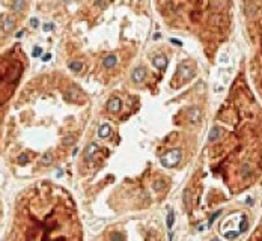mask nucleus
<instances>
[{"label": "nucleus", "mask_w": 262, "mask_h": 241, "mask_svg": "<svg viewBox=\"0 0 262 241\" xmlns=\"http://www.w3.org/2000/svg\"><path fill=\"white\" fill-rule=\"evenodd\" d=\"M181 157H182V151H181L179 148L172 149L170 152H167L166 155L161 157V164H163L164 167H173V166H176V164L179 163Z\"/></svg>", "instance_id": "obj_1"}, {"label": "nucleus", "mask_w": 262, "mask_h": 241, "mask_svg": "<svg viewBox=\"0 0 262 241\" xmlns=\"http://www.w3.org/2000/svg\"><path fill=\"white\" fill-rule=\"evenodd\" d=\"M145 77H146V69L143 66H137L133 71V74H131V78H133L134 83H142L145 80Z\"/></svg>", "instance_id": "obj_2"}, {"label": "nucleus", "mask_w": 262, "mask_h": 241, "mask_svg": "<svg viewBox=\"0 0 262 241\" xmlns=\"http://www.w3.org/2000/svg\"><path fill=\"white\" fill-rule=\"evenodd\" d=\"M120 107H122V102H120V99H119V98H111V99L107 102V108H108L110 111H113V113L119 111V110H120Z\"/></svg>", "instance_id": "obj_3"}, {"label": "nucleus", "mask_w": 262, "mask_h": 241, "mask_svg": "<svg viewBox=\"0 0 262 241\" xmlns=\"http://www.w3.org/2000/svg\"><path fill=\"white\" fill-rule=\"evenodd\" d=\"M154 65H155L158 69L163 71V69L167 66V59H166L164 56H161V54H160V56H155V57H154Z\"/></svg>", "instance_id": "obj_4"}, {"label": "nucleus", "mask_w": 262, "mask_h": 241, "mask_svg": "<svg viewBox=\"0 0 262 241\" xmlns=\"http://www.w3.org/2000/svg\"><path fill=\"white\" fill-rule=\"evenodd\" d=\"M116 62H117V57H116L114 54H110V56H107V57L102 60V65H104V68L110 69V68H113V66L116 65Z\"/></svg>", "instance_id": "obj_5"}, {"label": "nucleus", "mask_w": 262, "mask_h": 241, "mask_svg": "<svg viewBox=\"0 0 262 241\" xmlns=\"http://www.w3.org/2000/svg\"><path fill=\"white\" fill-rule=\"evenodd\" d=\"M188 119H190V122L193 124H197L199 120H200V110L199 108H193L188 114Z\"/></svg>", "instance_id": "obj_6"}, {"label": "nucleus", "mask_w": 262, "mask_h": 241, "mask_svg": "<svg viewBox=\"0 0 262 241\" xmlns=\"http://www.w3.org/2000/svg\"><path fill=\"white\" fill-rule=\"evenodd\" d=\"M96 151H98V145H96V143H90L89 148H87L86 152H84V158H86V160H90Z\"/></svg>", "instance_id": "obj_7"}, {"label": "nucleus", "mask_w": 262, "mask_h": 241, "mask_svg": "<svg viewBox=\"0 0 262 241\" xmlns=\"http://www.w3.org/2000/svg\"><path fill=\"white\" fill-rule=\"evenodd\" d=\"M108 134H110V125H108V124H102V125L98 128V136H99L101 139H105Z\"/></svg>", "instance_id": "obj_8"}, {"label": "nucleus", "mask_w": 262, "mask_h": 241, "mask_svg": "<svg viewBox=\"0 0 262 241\" xmlns=\"http://www.w3.org/2000/svg\"><path fill=\"white\" fill-rule=\"evenodd\" d=\"M14 24H15V21H14V18H11V17H6L5 20H3V30L5 32H9L12 27H14Z\"/></svg>", "instance_id": "obj_9"}, {"label": "nucleus", "mask_w": 262, "mask_h": 241, "mask_svg": "<svg viewBox=\"0 0 262 241\" xmlns=\"http://www.w3.org/2000/svg\"><path fill=\"white\" fill-rule=\"evenodd\" d=\"M68 66H69V69H71V71H74V72H80V71L83 69V63H81V62H78V60L71 62Z\"/></svg>", "instance_id": "obj_10"}, {"label": "nucleus", "mask_w": 262, "mask_h": 241, "mask_svg": "<svg viewBox=\"0 0 262 241\" xmlns=\"http://www.w3.org/2000/svg\"><path fill=\"white\" fill-rule=\"evenodd\" d=\"M220 137V128L218 127H212V130H211V133H209V142H215L217 139Z\"/></svg>", "instance_id": "obj_11"}, {"label": "nucleus", "mask_w": 262, "mask_h": 241, "mask_svg": "<svg viewBox=\"0 0 262 241\" xmlns=\"http://www.w3.org/2000/svg\"><path fill=\"white\" fill-rule=\"evenodd\" d=\"M51 161H53V155H51L50 152H47V154L42 155L41 164H42V166H48V164H51Z\"/></svg>", "instance_id": "obj_12"}, {"label": "nucleus", "mask_w": 262, "mask_h": 241, "mask_svg": "<svg viewBox=\"0 0 262 241\" xmlns=\"http://www.w3.org/2000/svg\"><path fill=\"white\" fill-rule=\"evenodd\" d=\"M24 6V0H14V5H12V9L14 12H20Z\"/></svg>", "instance_id": "obj_13"}, {"label": "nucleus", "mask_w": 262, "mask_h": 241, "mask_svg": "<svg viewBox=\"0 0 262 241\" xmlns=\"http://www.w3.org/2000/svg\"><path fill=\"white\" fill-rule=\"evenodd\" d=\"M181 71H182V74H184L185 80L191 78V77H193V74H194V71H193L191 68H188V66H182V68H181Z\"/></svg>", "instance_id": "obj_14"}, {"label": "nucleus", "mask_w": 262, "mask_h": 241, "mask_svg": "<svg viewBox=\"0 0 262 241\" xmlns=\"http://www.w3.org/2000/svg\"><path fill=\"white\" fill-rule=\"evenodd\" d=\"M110 241H123L122 232H113V233L110 235Z\"/></svg>", "instance_id": "obj_15"}, {"label": "nucleus", "mask_w": 262, "mask_h": 241, "mask_svg": "<svg viewBox=\"0 0 262 241\" xmlns=\"http://www.w3.org/2000/svg\"><path fill=\"white\" fill-rule=\"evenodd\" d=\"M241 175H242V178H247V176L250 175V166H248L247 163L242 164V167H241Z\"/></svg>", "instance_id": "obj_16"}, {"label": "nucleus", "mask_w": 262, "mask_h": 241, "mask_svg": "<svg viewBox=\"0 0 262 241\" xmlns=\"http://www.w3.org/2000/svg\"><path fill=\"white\" fill-rule=\"evenodd\" d=\"M173 223H175V212H173V211H170V212H169V215H167V227H169V229H172Z\"/></svg>", "instance_id": "obj_17"}, {"label": "nucleus", "mask_w": 262, "mask_h": 241, "mask_svg": "<svg viewBox=\"0 0 262 241\" xmlns=\"http://www.w3.org/2000/svg\"><path fill=\"white\" fill-rule=\"evenodd\" d=\"M220 214H221V209H218V211H215V212H214V214H212V215L209 217V221H208V227H211V226H212V223L215 221V218H217V217H218Z\"/></svg>", "instance_id": "obj_18"}, {"label": "nucleus", "mask_w": 262, "mask_h": 241, "mask_svg": "<svg viewBox=\"0 0 262 241\" xmlns=\"http://www.w3.org/2000/svg\"><path fill=\"white\" fill-rule=\"evenodd\" d=\"M239 233H241L239 230H238V232H236V230H230V232H226V233H224V236H226L227 239H235V238H236Z\"/></svg>", "instance_id": "obj_19"}, {"label": "nucleus", "mask_w": 262, "mask_h": 241, "mask_svg": "<svg viewBox=\"0 0 262 241\" xmlns=\"http://www.w3.org/2000/svg\"><path fill=\"white\" fill-rule=\"evenodd\" d=\"M247 229V217L244 215L242 217V221H241V224H239V232H244Z\"/></svg>", "instance_id": "obj_20"}, {"label": "nucleus", "mask_w": 262, "mask_h": 241, "mask_svg": "<svg viewBox=\"0 0 262 241\" xmlns=\"http://www.w3.org/2000/svg\"><path fill=\"white\" fill-rule=\"evenodd\" d=\"M41 54H42V48H41V47H35L33 51H32V56H33V57H38V56H41Z\"/></svg>", "instance_id": "obj_21"}, {"label": "nucleus", "mask_w": 262, "mask_h": 241, "mask_svg": "<svg viewBox=\"0 0 262 241\" xmlns=\"http://www.w3.org/2000/svg\"><path fill=\"white\" fill-rule=\"evenodd\" d=\"M53 29H54V26H53L51 23H47V24L42 26V30H44V32H51Z\"/></svg>", "instance_id": "obj_22"}, {"label": "nucleus", "mask_w": 262, "mask_h": 241, "mask_svg": "<svg viewBox=\"0 0 262 241\" xmlns=\"http://www.w3.org/2000/svg\"><path fill=\"white\" fill-rule=\"evenodd\" d=\"M18 163H20V164H26V163H27V155H26V154H21V155L18 157Z\"/></svg>", "instance_id": "obj_23"}, {"label": "nucleus", "mask_w": 262, "mask_h": 241, "mask_svg": "<svg viewBox=\"0 0 262 241\" xmlns=\"http://www.w3.org/2000/svg\"><path fill=\"white\" fill-rule=\"evenodd\" d=\"M62 142H63V145H69V143H72V142H74V136H69V137H65V139H63Z\"/></svg>", "instance_id": "obj_24"}, {"label": "nucleus", "mask_w": 262, "mask_h": 241, "mask_svg": "<svg viewBox=\"0 0 262 241\" xmlns=\"http://www.w3.org/2000/svg\"><path fill=\"white\" fill-rule=\"evenodd\" d=\"M38 24H39V20L38 18H30V26L32 27H38Z\"/></svg>", "instance_id": "obj_25"}, {"label": "nucleus", "mask_w": 262, "mask_h": 241, "mask_svg": "<svg viewBox=\"0 0 262 241\" xmlns=\"http://www.w3.org/2000/svg\"><path fill=\"white\" fill-rule=\"evenodd\" d=\"M50 59H51V54H50V53H47V54L42 56V60H44V62H47V60H50Z\"/></svg>", "instance_id": "obj_26"}, {"label": "nucleus", "mask_w": 262, "mask_h": 241, "mask_svg": "<svg viewBox=\"0 0 262 241\" xmlns=\"http://www.w3.org/2000/svg\"><path fill=\"white\" fill-rule=\"evenodd\" d=\"M95 3H96V5H99L101 8H105V2H104V0H96Z\"/></svg>", "instance_id": "obj_27"}, {"label": "nucleus", "mask_w": 262, "mask_h": 241, "mask_svg": "<svg viewBox=\"0 0 262 241\" xmlns=\"http://www.w3.org/2000/svg\"><path fill=\"white\" fill-rule=\"evenodd\" d=\"M23 35H24V32H23V30H20V32H17V35H15V36H17V38H21Z\"/></svg>", "instance_id": "obj_28"}, {"label": "nucleus", "mask_w": 262, "mask_h": 241, "mask_svg": "<svg viewBox=\"0 0 262 241\" xmlns=\"http://www.w3.org/2000/svg\"><path fill=\"white\" fill-rule=\"evenodd\" d=\"M172 42L176 44V45H182V42H179V41H176V39H172Z\"/></svg>", "instance_id": "obj_29"}, {"label": "nucleus", "mask_w": 262, "mask_h": 241, "mask_svg": "<svg viewBox=\"0 0 262 241\" xmlns=\"http://www.w3.org/2000/svg\"><path fill=\"white\" fill-rule=\"evenodd\" d=\"M212 241H220V239H217V238H214V239H212Z\"/></svg>", "instance_id": "obj_30"}]
</instances>
